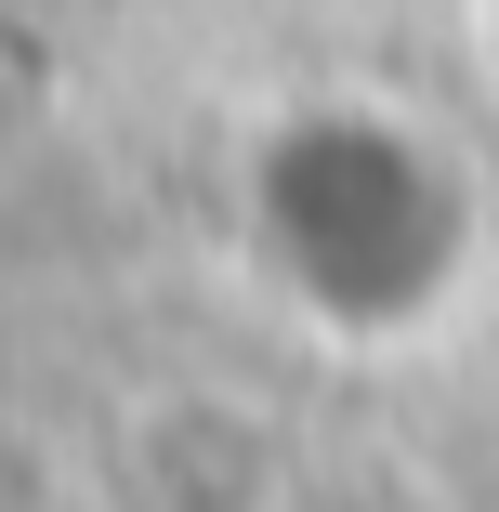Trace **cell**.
Returning a JSON list of instances; mask_svg holds the SVG:
<instances>
[{
	"label": "cell",
	"instance_id": "obj_1",
	"mask_svg": "<svg viewBox=\"0 0 499 512\" xmlns=\"http://www.w3.org/2000/svg\"><path fill=\"white\" fill-rule=\"evenodd\" d=\"M250 237H263V276L303 302L329 342H408V329L460 316L473 184H460V158L421 119L316 106V119L263 132V158H250Z\"/></svg>",
	"mask_w": 499,
	"mask_h": 512
}]
</instances>
